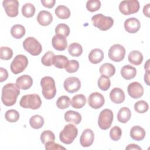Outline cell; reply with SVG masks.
Instances as JSON below:
<instances>
[{
  "label": "cell",
  "mask_w": 150,
  "mask_h": 150,
  "mask_svg": "<svg viewBox=\"0 0 150 150\" xmlns=\"http://www.w3.org/2000/svg\"><path fill=\"white\" fill-rule=\"evenodd\" d=\"M19 94V88L16 84L8 83L5 84L2 89L1 100L3 104L8 107L14 105Z\"/></svg>",
  "instance_id": "cell-1"
},
{
  "label": "cell",
  "mask_w": 150,
  "mask_h": 150,
  "mask_svg": "<svg viewBox=\"0 0 150 150\" xmlns=\"http://www.w3.org/2000/svg\"><path fill=\"white\" fill-rule=\"evenodd\" d=\"M42 92L47 100L53 98L56 94V88L54 79L50 76L43 77L40 81Z\"/></svg>",
  "instance_id": "cell-2"
},
{
  "label": "cell",
  "mask_w": 150,
  "mask_h": 150,
  "mask_svg": "<svg viewBox=\"0 0 150 150\" xmlns=\"http://www.w3.org/2000/svg\"><path fill=\"white\" fill-rule=\"evenodd\" d=\"M19 104L21 107L24 108L36 110L41 106L42 101L38 94H27L22 97L19 101Z\"/></svg>",
  "instance_id": "cell-3"
},
{
  "label": "cell",
  "mask_w": 150,
  "mask_h": 150,
  "mask_svg": "<svg viewBox=\"0 0 150 150\" xmlns=\"http://www.w3.org/2000/svg\"><path fill=\"white\" fill-rule=\"evenodd\" d=\"M78 134V129L73 124L66 125L63 130L60 132L59 139L65 144H71Z\"/></svg>",
  "instance_id": "cell-4"
},
{
  "label": "cell",
  "mask_w": 150,
  "mask_h": 150,
  "mask_svg": "<svg viewBox=\"0 0 150 150\" xmlns=\"http://www.w3.org/2000/svg\"><path fill=\"white\" fill-rule=\"evenodd\" d=\"M93 25L100 30L105 31L110 29L114 24V19L110 16H105L101 13L94 15L91 18Z\"/></svg>",
  "instance_id": "cell-5"
},
{
  "label": "cell",
  "mask_w": 150,
  "mask_h": 150,
  "mask_svg": "<svg viewBox=\"0 0 150 150\" xmlns=\"http://www.w3.org/2000/svg\"><path fill=\"white\" fill-rule=\"evenodd\" d=\"M24 49L32 56H38L42 51L41 44L35 38L28 37L23 42Z\"/></svg>",
  "instance_id": "cell-6"
},
{
  "label": "cell",
  "mask_w": 150,
  "mask_h": 150,
  "mask_svg": "<svg viewBox=\"0 0 150 150\" xmlns=\"http://www.w3.org/2000/svg\"><path fill=\"white\" fill-rule=\"evenodd\" d=\"M28 65V59L26 56L23 54H18L11 63L10 68L13 74H17L22 73L26 68Z\"/></svg>",
  "instance_id": "cell-7"
},
{
  "label": "cell",
  "mask_w": 150,
  "mask_h": 150,
  "mask_svg": "<svg viewBox=\"0 0 150 150\" xmlns=\"http://www.w3.org/2000/svg\"><path fill=\"white\" fill-rule=\"evenodd\" d=\"M139 7V3L137 0H126L120 2L119 10L124 15H129L137 13Z\"/></svg>",
  "instance_id": "cell-8"
},
{
  "label": "cell",
  "mask_w": 150,
  "mask_h": 150,
  "mask_svg": "<svg viewBox=\"0 0 150 150\" xmlns=\"http://www.w3.org/2000/svg\"><path fill=\"white\" fill-rule=\"evenodd\" d=\"M113 117V112L111 110L106 108L102 110L99 114L98 119L99 127L103 130L108 129L111 125Z\"/></svg>",
  "instance_id": "cell-9"
},
{
  "label": "cell",
  "mask_w": 150,
  "mask_h": 150,
  "mask_svg": "<svg viewBox=\"0 0 150 150\" xmlns=\"http://www.w3.org/2000/svg\"><path fill=\"white\" fill-rule=\"evenodd\" d=\"M125 54V49L123 46L120 44H115L110 47L108 50L109 58L115 62L122 61Z\"/></svg>",
  "instance_id": "cell-10"
},
{
  "label": "cell",
  "mask_w": 150,
  "mask_h": 150,
  "mask_svg": "<svg viewBox=\"0 0 150 150\" xmlns=\"http://www.w3.org/2000/svg\"><path fill=\"white\" fill-rule=\"evenodd\" d=\"M6 14L11 18L16 17L18 15L19 2L16 0H5L2 2Z\"/></svg>",
  "instance_id": "cell-11"
},
{
  "label": "cell",
  "mask_w": 150,
  "mask_h": 150,
  "mask_svg": "<svg viewBox=\"0 0 150 150\" xmlns=\"http://www.w3.org/2000/svg\"><path fill=\"white\" fill-rule=\"evenodd\" d=\"M63 86L66 91L73 93L79 90L81 87V82L77 77H69L64 80Z\"/></svg>",
  "instance_id": "cell-12"
},
{
  "label": "cell",
  "mask_w": 150,
  "mask_h": 150,
  "mask_svg": "<svg viewBox=\"0 0 150 150\" xmlns=\"http://www.w3.org/2000/svg\"><path fill=\"white\" fill-rule=\"evenodd\" d=\"M104 96L98 92H94L90 94L88 98V105L94 109H98L104 104Z\"/></svg>",
  "instance_id": "cell-13"
},
{
  "label": "cell",
  "mask_w": 150,
  "mask_h": 150,
  "mask_svg": "<svg viewBox=\"0 0 150 150\" xmlns=\"http://www.w3.org/2000/svg\"><path fill=\"white\" fill-rule=\"evenodd\" d=\"M127 91L131 97L137 99L143 96L144 88L139 83L134 81L128 86Z\"/></svg>",
  "instance_id": "cell-14"
},
{
  "label": "cell",
  "mask_w": 150,
  "mask_h": 150,
  "mask_svg": "<svg viewBox=\"0 0 150 150\" xmlns=\"http://www.w3.org/2000/svg\"><path fill=\"white\" fill-rule=\"evenodd\" d=\"M94 139V134L89 128L84 129L80 137V142L83 147H88L91 146Z\"/></svg>",
  "instance_id": "cell-15"
},
{
  "label": "cell",
  "mask_w": 150,
  "mask_h": 150,
  "mask_svg": "<svg viewBox=\"0 0 150 150\" xmlns=\"http://www.w3.org/2000/svg\"><path fill=\"white\" fill-rule=\"evenodd\" d=\"M140 27V22L135 18H128L124 22V28L128 33H135L139 30Z\"/></svg>",
  "instance_id": "cell-16"
},
{
  "label": "cell",
  "mask_w": 150,
  "mask_h": 150,
  "mask_svg": "<svg viewBox=\"0 0 150 150\" xmlns=\"http://www.w3.org/2000/svg\"><path fill=\"white\" fill-rule=\"evenodd\" d=\"M53 48L59 51L64 50L67 47L66 38L61 35H55L52 40Z\"/></svg>",
  "instance_id": "cell-17"
},
{
  "label": "cell",
  "mask_w": 150,
  "mask_h": 150,
  "mask_svg": "<svg viewBox=\"0 0 150 150\" xmlns=\"http://www.w3.org/2000/svg\"><path fill=\"white\" fill-rule=\"evenodd\" d=\"M16 84L21 89L25 90H28L32 87L33 80L30 76L24 74L17 78L16 80Z\"/></svg>",
  "instance_id": "cell-18"
},
{
  "label": "cell",
  "mask_w": 150,
  "mask_h": 150,
  "mask_svg": "<svg viewBox=\"0 0 150 150\" xmlns=\"http://www.w3.org/2000/svg\"><path fill=\"white\" fill-rule=\"evenodd\" d=\"M53 21V16L49 11L42 10L39 12L37 16V21L42 26L49 25Z\"/></svg>",
  "instance_id": "cell-19"
},
{
  "label": "cell",
  "mask_w": 150,
  "mask_h": 150,
  "mask_svg": "<svg viewBox=\"0 0 150 150\" xmlns=\"http://www.w3.org/2000/svg\"><path fill=\"white\" fill-rule=\"evenodd\" d=\"M111 100L115 104H121L125 100L124 91L118 87L114 88L110 93Z\"/></svg>",
  "instance_id": "cell-20"
},
{
  "label": "cell",
  "mask_w": 150,
  "mask_h": 150,
  "mask_svg": "<svg viewBox=\"0 0 150 150\" xmlns=\"http://www.w3.org/2000/svg\"><path fill=\"white\" fill-rule=\"evenodd\" d=\"M145 131L143 128L139 125H135L131 128L130 130V137L134 140L139 141L145 137Z\"/></svg>",
  "instance_id": "cell-21"
},
{
  "label": "cell",
  "mask_w": 150,
  "mask_h": 150,
  "mask_svg": "<svg viewBox=\"0 0 150 150\" xmlns=\"http://www.w3.org/2000/svg\"><path fill=\"white\" fill-rule=\"evenodd\" d=\"M104 59V53L100 49L96 48L91 50L88 54L89 61L93 64L100 63Z\"/></svg>",
  "instance_id": "cell-22"
},
{
  "label": "cell",
  "mask_w": 150,
  "mask_h": 150,
  "mask_svg": "<svg viewBox=\"0 0 150 150\" xmlns=\"http://www.w3.org/2000/svg\"><path fill=\"white\" fill-rule=\"evenodd\" d=\"M64 120L67 122H73L74 124H79L81 121V115L77 111L69 110L66 111L64 115Z\"/></svg>",
  "instance_id": "cell-23"
},
{
  "label": "cell",
  "mask_w": 150,
  "mask_h": 150,
  "mask_svg": "<svg viewBox=\"0 0 150 150\" xmlns=\"http://www.w3.org/2000/svg\"><path fill=\"white\" fill-rule=\"evenodd\" d=\"M136 74V69L129 64L124 66L121 69V74L125 80L132 79L135 77Z\"/></svg>",
  "instance_id": "cell-24"
},
{
  "label": "cell",
  "mask_w": 150,
  "mask_h": 150,
  "mask_svg": "<svg viewBox=\"0 0 150 150\" xmlns=\"http://www.w3.org/2000/svg\"><path fill=\"white\" fill-rule=\"evenodd\" d=\"M99 71L102 75L111 77L114 75L115 73V68L113 64L109 63H105L100 67Z\"/></svg>",
  "instance_id": "cell-25"
},
{
  "label": "cell",
  "mask_w": 150,
  "mask_h": 150,
  "mask_svg": "<svg viewBox=\"0 0 150 150\" xmlns=\"http://www.w3.org/2000/svg\"><path fill=\"white\" fill-rule=\"evenodd\" d=\"M128 59L130 63L138 66L142 63L143 61V55L138 50H132L129 53Z\"/></svg>",
  "instance_id": "cell-26"
},
{
  "label": "cell",
  "mask_w": 150,
  "mask_h": 150,
  "mask_svg": "<svg viewBox=\"0 0 150 150\" xmlns=\"http://www.w3.org/2000/svg\"><path fill=\"white\" fill-rule=\"evenodd\" d=\"M131 117L130 110L127 107H122L118 111L117 114V120L121 123H126L128 122Z\"/></svg>",
  "instance_id": "cell-27"
},
{
  "label": "cell",
  "mask_w": 150,
  "mask_h": 150,
  "mask_svg": "<svg viewBox=\"0 0 150 150\" xmlns=\"http://www.w3.org/2000/svg\"><path fill=\"white\" fill-rule=\"evenodd\" d=\"M86 103V98L83 94H77L73 97L71 105L76 109L82 108Z\"/></svg>",
  "instance_id": "cell-28"
},
{
  "label": "cell",
  "mask_w": 150,
  "mask_h": 150,
  "mask_svg": "<svg viewBox=\"0 0 150 150\" xmlns=\"http://www.w3.org/2000/svg\"><path fill=\"white\" fill-rule=\"evenodd\" d=\"M56 15L61 19H68L71 15L70 9L64 5H59L54 11Z\"/></svg>",
  "instance_id": "cell-29"
},
{
  "label": "cell",
  "mask_w": 150,
  "mask_h": 150,
  "mask_svg": "<svg viewBox=\"0 0 150 150\" xmlns=\"http://www.w3.org/2000/svg\"><path fill=\"white\" fill-rule=\"evenodd\" d=\"M25 27L19 24L13 25L11 29V35L15 39H21L25 35Z\"/></svg>",
  "instance_id": "cell-30"
},
{
  "label": "cell",
  "mask_w": 150,
  "mask_h": 150,
  "mask_svg": "<svg viewBox=\"0 0 150 150\" xmlns=\"http://www.w3.org/2000/svg\"><path fill=\"white\" fill-rule=\"evenodd\" d=\"M68 62V58L63 55H54L53 59V64L59 69L65 68Z\"/></svg>",
  "instance_id": "cell-31"
},
{
  "label": "cell",
  "mask_w": 150,
  "mask_h": 150,
  "mask_svg": "<svg viewBox=\"0 0 150 150\" xmlns=\"http://www.w3.org/2000/svg\"><path fill=\"white\" fill-rule=\"evenodd\" d=\"M69 53L73 57L80 56L83 52V48L80 44L78 43H73L68 47Z\"/></svg>",
  "instance_id": "cell-32"
},
{
  "label": "cell",
  "mask_w": 150,
  "mask_h": 150,
  "mask_svg": "<svg viewBox=\"0 0 150 150\" xmlns=\"http://www.w3.org/2000/svg\"><path fill=\"white\" fill-rule=\"evenodd\" d=\"M29 124L32 128L34 129H39L42 128L44 124V119L40 115H35L30 117Z\"/></svg>",
  "instance_id": "cell-33"
},
{
  "label": "cell",
  "mask_w": 150,
  "mask_h": 150,
  "mask_svg": "<svg viewBox=\"0 0 150 150\" xmlns=\"http://www.w3.org/2000/svg\"><path fill=\"white\" fill-rule=\"evenodd\" d=\"M35 13V7L30 3H26L22 8V13L26 18L32 17Z\"/></svg>",
  "instance_id": "cell-34"
},
{
  "label": "cell",
  "mask_w": 150,
  "mask_h": 150,
  "mask_svg": "<svg viewBox=\"0 0 150 150\" xmlns=\"http://www.w3.org/2000/svg\"><path fill=\"white\" fill-rule=\"evenodd\" d=\"M71 104V100L67 96H62L59 97L56 101V105L59 109H66Z\"/></svg>",
  "instance_id": "cell-35"
},
{
  "label": "cell",
  "mask_w": 150,
  "mask_h": 150,
  "mask_svg": "<svg viewBox=\"0 0 150 150\" xmlns=\"http://www.w3.org/2000/svg\"><path fill=\"white\" fill-rule=\"evenodd\" d=\"M111 86V81L109 77L101 75L98 80V86L100 90L107 91Z\"/></svg>",
  "instance_id": "cell-36"
},
{
  "label": "cell",
  "mask_w": 150,
  "mask_h": 150,
  "mask_svg": "<svg viewBox=\"0 0 150 150\" xmlns=\"http://www.w3.org/2000/svg\"><path fill=\"white\" fill-rule=\"evenodd\" d=\"M5 118L9 122H15L19 118V113L15 110H9L6 111Z\"/></svg>",
  "instance_id": "cell-37"
},
{
  "label": "cell",
  "mask_w": 150,
  "mask_h": 150,
  "mask_svg": "<svg viewBox=\"0 0 150 150\" xmlns=\"http://www.w3.org/2000/svg\"><path fill=\"white\" fill-rule=\"evenodd\" d=\"M56 35H61L64 37H67L70 33V28L65 23H59L55 28Z\"/></svg>",
  "instance_id": "cell-38"
},
{
  "label": "cell",
  "mask_w": 150,
  "mask_h": 150,
  "mask_svg": "<svg viewBox=\"0 0 150 150\" xmlns=\"http://www.w3.org/2000/svg\"><path fill=\"white\" fill-rule=\"evenodd\" d=\"M40 138L42 143L45 144L48 142L54 141L55 139V136L53 132L51 131L45 130L42 132Z\"/></svg>",
  "instance_id": "cell-39"
},
{
  "label": "cell",
  "mask_w": 150,
  "mask_h": 150,
  "mask_svg": "<svg viewBox=\"0 0 150 150\" xmlns=\"http://www.w3.org/2000/svg\"><path fill=\"white\" fill-rule=\"evenodd\" d=\"M148 104L144 100L138 101L134 104V110L138 113H144L148 111Z\"/></svg>",
  "instance_id": "cell-40"
},
{
  "label": "cell",
  "mask_w": 150,
  "mask_h": 150,
  "mask_svg": "<svg viewBox=\"0 0 150 150\" xmlns=\"http://www.w3.org/2000/svg\"><path fill=\"white\" fill-rule=\"evenodd\" d=\"M13 55L12 50L8 47L2 46L0 48V58L2 60H8L12 58Z\"/></svg>",
  "instance_id": "cell-41"
},
{
  "label": "cell",
  "mask_w": 150,
  "mask_h": 150,
  "mask_svg": "<svg viewBox=\"0 0 150 150\" xmlns=\"http://www.w3.org/2000/svg\"><path fill=\"white\" fill-rule=\"evenodd\" d=\"M54 56L52 51L47 52L42 57L41 62L45 66H51L53 64V59Z\"/></svg>",
  "instance_id": "cell-42"
},
{
  "label": "cell",
  "mask_w": 150,
  "mask_h": 150,
  "mask_svg": "<svg viewBox=\"0 0 150 150\" xmlns=\"http://www.w3.org/2000/svg\"><path fill=\"white\" fill-rule=\"evenodd\" d=\"M100 7L101 2L99 0H89L86 3V8L91 12L98 11Z\"/></svg>",
  "instance_id": "cell-43"
},
{
  "label": "cell",
  "mask_w": 150,
  "mask_h": 150,
  "mask_svg": "<svg viewBox=\"0 0 150 150\" xmlns=\"http://www.w3.org/2000/svg\"><path fill=\"white\" fill-rule=\"evenodd\" d=\"M79 68V63L78 61L76 60H69L67 65L65 67V70L67 72L73 73L76 72Z\"/></svg>",
  "instance_id": "cell-44"
},
{
  "label": "cell",
  "mask_w": 150,
  "mask_h": 150,
  "mask_svg": "<svg viewBox=\"0 0 150 150\" xmlns=\"http://www.w3.org/2000/svg\"><path fill=\"white\" fill-rule=\"evenodd\" d=\"M122 130L118 126L113 127L110 131V137L113 141H118L121 138Z\"/></svg>",
  "instance_id": "cell-45"
},
{
  "label": "cell",
  "mask_w": 150,
  "mask_h": 150,
  "mask_svg": "<svg viewBox=\"0 0 150 150\" xmlns=\"http://www.w3.org/2000/svg\"><path fill=\"white\" fill-rule=\"evenodd\" d=\"M45 149L47 150H53V149H66V148L60 145L54 143V141H50L46 143Z\"/></svg>",
  "instance_id": "cell-46"
},
{
  "label": "cell",
  "mask_w": 150,
  "mask_h": 150,
  "mask_svg": "<svg viewBox=\"0 0 150 150\" xmlns=\"http://www.w3.org/2000/svg\"><path fill=\"white\" fill-rule=\"evenodd\" d=\"M8 77V73L6 69L1 67L0 68V82L5 81Z\"/></svg>",
  "instance_id": "cell-47"
},
{
  "label": "cell",
  "mask_w": 150,
  "mask_h": 150,
  "mask_svg": "<svg viewBox=\"0 0 150 150\" xmlns=\"http://www.w3.org/2000/svg\"><path fill=\"white\" fill-rule=\"evenodd\" d=\"M56 1L55 0H41L42 5L47 8H52L54 6Z\"/></svg>",
  "instance_id": "cell-48"
},
{
  "label": "cell",
  "mask_w": 150,
  "mask_h": 150,
  "mask_svg": "<svg viewBox=\"0 0 150 150\" xmlns=\"http://www.w3.org/2000/svg\"><path fill=\"white\" fill-rule=\"evenodd\" d=\"M126 150H132V149H135V150H141V148L140 146H139L137 144H131L128 145L126 148H125Z\"/></svg>",
  "instance_id": "cell-49"
},
{
  "label": "cell",
  "mask_w": 150,
  "mask_h": 150,
  "mask_svg": "<svg viewBox=\"0 0 150 150\" xmlns=\"http://www.w3.org/2000/svg\"><path fill=\"white\" fill-rule=\"evenodd\" d=\"M149 7L150 4H148L146 5H145L143 8V13L144 15H145L147 17H149Z\"/></svg>",
  "instance_id": "cell-50"
},
{
  "label": "cell",
  "mask_w": 150,
  "mask_h": 150,
  "mask_svg": "<svg viewBox=\"0 0 150 150\" xmlns=\"http://www.w3.org/2000/svg\"><path fill=\"white\" fill-rule=\"evenodd\" d=\"M144 81L148 86H149V72L146 71L144 75Z\"/></svg>",
  "instance_id": "cell-51"
},
{
  "label": "cell",
  "mask_w": 150,
  "mask_h": 150,
  "mask_svg": "<svg viewBox=\"0 0 150 150\" xmlns=\"http://www.w3.org/2000/svg\"><path fill=\"white\" fill-rule=\"evenodd\" d=\"M144 68L146 70V71L149 72V60H148L146 63L145 64Z\"/></svg>",
  "instance_id": "cell-52"
}]
</instances>
